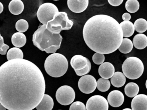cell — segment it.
<instances>
[{
    "mask_svg": "<svg viewBox=\"0 0 147 110\" xmlns=\"http://www.w3.org/2000/svg\"><path fill=\"white\" fill-rule=\"evenodd\" d=\"M111 83L109 79L100 78L97 81V88L102 92H105L109 90Z\"/></svg>",
    "mask_w": 147,
    "mask_h": 110,
    "instance_id": "484cf974",
    "label": "cell"
},
{
    "mask_svg": "<svg viewBox=\"0 0 147 110\" xmlns=\"http://www.w3.org/2000/svg\"><path fill=\"white\" fill-rule=\"evenodd\" d=\"M140 3L137 0H128L126 2L125 7L128 12L135 13L140 8Z\"/></svg>",
    "mask_w": 147,
    "mask_h": 110,
    "instance_id": "4316f807",
    "label": "cell"
},
{
    "mask_svg": "<svg viewBox=\"0 0 147 110\" xmlns=\"http://www.w3.org/2000/svg\"><path fill=\"white\" fill-rule=\"evenodd\" d=\"M133 45L136 49L142 50L147 47V37L143 34H136L133 39Z\"/></svg>",
    "mask_w": 147,
    "mask_h": 110,
    "instance_id": "ac0fdd59",
    "label": "cell"
},
{
    "mask_svg": "<svg viewBox=\"0 0 147 110\" xmlns=\"http://www.w3.org/2000/svg\"><path fill=\"white\" fill-rule=\"evenodd\" d=\"M86 107V110H108L109 103L102 96L95 95L87 100Z\"/></svg>",
    "mask_w": 147,
    "mask_h": 110,
    "instance_id": "30bf717a",
    "label": "cell"
},
{
    "mask_svg": "<svg viewBox=\"0 0 147 110\" xmlns=\"http://www.w3.org/2000/svg\"><path fill=\"white\" fill-rule=\"evenodd\" d=\"M4 44V40L2 36H1L0 34V47L2 46Z\"/></svg>",
    "mask_w": 147,
    "mask_h": 110,
    "instance_id": "d590c367",
    "label": "cell"
},
{
    "mask_svg": "<svg viewBox=\"0 0 147 110\" xmlns=\"http://www.w3.org/2000/svg\"><path fill=\"white\" fill-rule=\"evenodd\" d=\"M63 37L60 34H54L47 28V25H43L34 32L33 35L34 45L44 51L51 46H60Z\"/></svg>",
    "mask_w": 147,
    "mask_h": 110,
    "instance_id": "3957f363",
    "label": "cell"
},
{
    "mask_svg": "<svg viewBox=\"0 0 147 110\" xmlns=\"http://www.w3.org/2000/svg\"><path fill=\"white\" fill-rule=\"evenodd\" d=\"M69 110H86V107L82 102L77 101L71 104Z\"/></svg>",
    "mask_w": 147,
    "mask_h": 110,
    "instance_id": "4dcf8cb0",
    "label": "cell"
},
{
    "mask_svg": "<svg viewBox=\"0 0 147 110\" xmlns=\"http://www.w3.org/2000/svg\"><path fill=\"white\" fill-rule=\"evenodd\" d=\"M123 2V0H108V2L109 3L111 6H117L121 5Z\"/></svg>",
    "mask_w": 147,
    "mask_h": 110,
    "instance_id": "d6a6232c",
    "label": "cell"
},
{
    "mask_svg": "<svg viewBox=\"0 0 147 110\" xmlns=\"http://www.w3.org/2000/svg\"><path fill=\"white\" fill-rule=\"evenodd\" d=\"M91 69V64L90 61L89 60L87 65L85 68L81 70H75V72L78 76H83L90 72Z\"/></svg>",
    "mask_w": 147,
    "mask_h": 110,
    "instance_id": "f546056e",
    "label": "cell"
},
{
    "mask_svg": "<svg viewBox=\"0 0 147 110\" xmlns=\"http://www.w3.org/2000/svg\"><path fill=\"white\" fill-rule=\"evenodd\" d=\"M54 106L52 98L47 94H45L43 99L36 109L37 110H52Z\"/></svg>",
    "mask_w": 147,
    "mask_h": 110,
    "instance_id": "e0dca14e",
    "label": "cell"
},
{
    "mask_svg": "<svg viewBox=\"0 0 147 110\" xmlns=\"http://www.w3.org/2000/svg\"><path fill=\"white\" fill-rule=\"evenodd\" d=\"M7 58L8 61L15 59H23V53L20 48L13 47L7 52Z\"/></svg>",
    "mask_w": 147,
    "mask_h": 110,
    "instance_id": "603a6c76",
    "label": "cell"
},
{
    "mask_svg": "<svg viewBox=\"0 0 147 110\" xmlns=\"http://www.w3.org/2000/svg\"><path fill=\"white\" fill-rule=\"evenodd\" d=\"M92 61L96 65H101L104 63L105 60V57L104 54L99 53H95L92 56Z\"/></svg>",
    "mask_w": 147,
    "mask_h": 110,
    "instance_id": "f1b7e54d",
    "label": "cell"
},
{
    "mask_svg": "<svg viewBox=\"0 0 147 110\" xmlns=\"http://www.w3.org/2000/svg\"><path fill=\"white\" fill-rule=\"evenodd\" d=\"M133 43L132 41L127 38H124L123 39L122 42L120 47L119 51L123 54L129 53L133 50Z\"/></svg>",
    "mask_w": 147,
    "mask_h": 110,
    "instance_id": "cb8c5ba5",
    "label": "cell"
},
{
    "mask_svg": "<svg viewBox=\"0 0 147 110\" xmlns=\"http://www.w3.org/2000/svg\"><path fill=\"white\" fill-rule=\"evenodd\" d=\"M67 4L70 10L75 13L84 11L89 5L88 0H68Z\"/></svg>",
    "mask_w": 147,
    "mask_h": 110,
    "instance_id": "7c38bea8",
    "label": "cell"
},
{
    "mask_svg": "<svg viewBox=\"0 0 147 110\" xmlns=\"http://www.w3.org/2000/svg\"><path fill=\"white\" fill-rule=\"evenodd\" d=\"M139 86L134 82H130L127 84L124 88V92L127 97L134 98L138 95L139 92Z\"/></svg>",
    "mask_w": 147,
    "mask_h": 110,
    "instance_id": "7402d4cb",
    "label": "cell"
},
{
    "mask_svg": "<svg viewBox=\"0 0 147 110\" xmlns=\"http://www.w3.org/2000/svg\"><path fill=\"white\" fill-rule=\"evenodd\" d=\"M3 6L2 3L0 2V14L3 12Z\"/></svg>",
    "mask_w": 147,
    "mask_h": 110,
    "instance_id": "8d00e7d4",
    "label": "cell"
},
{
    "mask_svg": "<svg viewBox=\"0 0 147 110\" xmlns=\"http://www.w3.org/2000/svg\"><path fill=\"white\" fill-rule=\"evenodd\" d=\"M59 12L58 9L56 5L51 3H46L41 4L39 7L37 17L42 24L47 25Z\"/></svg>",
    "mask_w": 147,
    "mask_h": 110,
    "instance_id": "52a82bcc",
    "label": "cell"
},
{
    "mask_svg": "<svg viewBox=\"0 0 147 110\" xmlns=\"http://www.w3.org/2000/svg\"><path fill=\"white\" fill-rule=\"evenodd\" d=\"M115 73V67L110 62H104L98 67V73L102 78L109 79L113 76Z\"/></svg>",
    "mask_w": 147,
    "mask_h": 110,
    "instance_id": "5bb4252c",
    "label": "cell"
},
{
    "mask_svg": "<svg viewBox=\"0 0 147 110\" xmlns=\"http://www.w3.org/2000/svg\"><path fill=\"white\" fill-rule=\"evenodd\" d=\"M56 97L60 104L65 106L69 105L75 99V91L70 86H63L57 91Z\"/></svg>",
    "mask_w": 147,
    "mask_h": 110,
    "instance_id": "ba28073f",
    "label": "cell"
},
{
    "mask_svg": "<svg viewBox=\"0 0 147 110\" xmlns=\"http://www.w3.org/2000/svg\"><path fill=\"white\" fill-rule=\"evenodd\" d=\"M83 34L86 44L91 50L104 55L116 51L123 39L120 24L106 15H97L90 18L84 26Z\"/></svg>",
    "mask_w": 147,
    "mask_h": 110,
    "instance_id": "7a4b0ae2",
    "label": "cell"
},
{
    "mask_svg": "<svg viewBox=\"0 0 147 110\" xmlns=\"http://www.w3.org/2000/svg\"><path fill=\"white\" fill-rule=\"evenodd\" d=\"M88 60L87 58L83 55H75L71 58L70 64L74 71L81 70L86 67Z\"/></svg>",
    "mask_w": 147,
    "mask_h": 110,
    "instance_id": "9a60e30c",
    "label": "cell"
},
{
    "mask_svg": "<svg viewBox=\"0 0 147 110\" xmlns=\"http://www.w3.org/2000/svg\"><path fill=\"white\" fill-rule=\"evenodd\" d=\"M124 101L123 93L117 90L112 91L108 95V102L110 105L114 108H117L122 105Z\"/></svg>",
    "mask_w": 147,
    "mask_h": 110,
    "instance_id": "8fae6325",
    "label": "cell"
},
{
    "mask_svg": "<svg viewBox=\"0 0 147 110\" xmlns=\"http://www.w3.org/2000/svg\"><path fill=\"white\" fill-rule=\"evenodd\" d=\"M60 48V46H51L45 51L47 53H55Z\"/></svg>",
    "mask_w": 147,
    "mask_h": 110,
    "instance_id": "1f68e13d",
    "label": "cell"
},
{
    "mask_svg": "<svg viewBox=\"0 0 147 110\" xmlns=\"http://www.w3.org/2000/svg\"><path fill=\"white\" fill-rule=\"evenodd\" d=\"M78 86L81 92L85 94H90L96 90L97 81L94 77L87 74L79 79Z\"/></svg>",
    "mask_w": 147,
    "mask_h": 110,
    "instance_id": "9c48e42d",
    "label": "cell"
},
{
    "mask_svg": "<svg viewBox=\"0 0 147 110\" xmlns=\"http://www.w3.org/2000/svg\"><path fill=\"white\" fill-rule=\"evenodd\" d=\"M8 7L11 13L18 15L21 13L24 10V3L21 0H12L9 3Z\"/></svg>",
    "mask_w": 147,
    "mask_h": 110,
    "instance_id": "2e32d148",
    "label": "cell"
},
{
    "mask_svg": "<svg viewBox=\"0 0 147 110\" xmlns=\"http://www.w3.org/2000/svg\"><path fill=\"white\" fill-rule=\"evenodd\" d=\"M132 110H147V96L139 94L134 97L131 102Z\"/></svg>",
    "mask_w": 147,
    "mask_h": 110,
    "instance_id": "4fadbf2b",
    "label": "cell"
},
{
    "mask_svg": "<svg viewBox=\"0 0 147 110\" xmlns=\"http://www.w3.org/2000/svg\"><path fill=\"white\" fill-rule=\"evenodd\" d=\"M9 48V47L6 44H4L1 47H0V54L6 55L7 51Z\"/></svg>",
    "mask_w": 147,
    "mask_h": 110,
    "instance_id": "836d02e7",
    "label": "cell"
},
{
    "mask_svg": "<svg viewBox=\"0 0 147 110\" xmlns=\"http://www.w3.org/2000/svg\"><path fill=\"white\" fill-rule=\"evenodd\" d=\"M126 77L121 72H116L111 78V82L112 85L117 88L123 86L126 83Z\"/></svg>",
    "mask_w": 147,
    "mask_h": 110,
    "instance_id": "d6986e66",
    "label": "cell"
},
{
    "mask_svg": "<svg viewBox=\"0 0 147 110\" xmlns=\"http://www.w3.org/2000/svg\"><path fill=\"white\" fill-rule=\"evenodd\" d=\"M0 110H6V108L0 104Z\"/></svg>",
    "mask_w": 147,
    "mask_h": 110,
    "instance_id": "74e56055",
    "label": "cell"
},
{
    "mask_svg": "<svg viewBox=\"0 0 147 110\" xmlns=\"http://www.w3.org/2000/svg\"><path fill=\"white\" fill-rule=\"evenodd\" d=\"M144 65L142 61L136 57L127 58L122 65V71L125 77L129 79L139 78L143 74Z\"/></svg>",
    "mask_w": 147,
    "mask_h": 110,
    "instance_id": "5b68a950",
    "label": "cell"
},
{
    "mask_svg": "<svg viewBox=\"0 0 147 110\" xmlns=\"http://www.w3.org/2000/svg\"><path fill=\"white\" fill-rule=\"evenodd\" d=\"M74 22L69 20L67 13L64 12H59L52 20L47 24V28L54 34H60L63 30H69L73 26Z\"/></svg>",
    "mask_w": 147,
    "mask_h": 110,
    "instance_id": "8992f818",
    "label": "cell"
},
{
    "mask_svg": "<svg viewBox=\"0 0 147 110\" xmlns=\"http://www.w3.org/2000/svg\"><path fill=\"white\" fill-rule=\"evenodd\" d=\"M122 29L123 37L129 38L134 33L135 27L134 24L130 21H123L120 24Z\"/></svg>",
    "mask_w": 147,
    "mask_h": 110,
    "instance_id": "44dd1931",
    "label": "cell"
},
{
    "mask_svg": "<svg viewBox=\"0 0 147 110\" xmlns=\"http://www.w3.org/2000/svg\"><path fill=\"white\" fill-rule=\"evenodd\" d=\"M11 42L14 46L17 48L23 47L26 43V35L21 32H16L12 35Z\"/></svg>",
    "mask_w": 147,
    "mask_h": 110,
    "instance_id": "ffe728a7",
    "label": "cell"
},
{
    "mask_svg": "<svg viewBox=\"0 0 147 110\" xmlns=\"http://www.w3.org/2000/svg\"><path fill=\"white\" fill-rule=\"evenodd\" d=\"M28 23L26 20L23 19L19 20L16 24V28L19 32H25L28 28Z\"/></svg>",
    "mask_w": 147,
    "mask_h": 110,
    "instance_id": "83f0119b",
    "label": "cell"
},
{
    "mask_svg": "<svg viewBox=\"0 0 147 110\" xmlns=\"http://www.w3.org/2000/svg\"><path fill=\"white\" fill-rule=\"evenodd\" d=\"M69 63L66 57L63 54L53 53L46 59L45 68L48 75L53 78L63 76L68 69Z\"/></svg>",
    "mask_w": 147,
    "mask_h": 110,
    "instance_id": "277c9868",
    "label": "cell"
},
{
    "mask_svg": "<svg viewBox=\"0 0 147 110\" xmlns=\"http://www.w3.org/2000/svg\"></svg>",
    "mask_w": 147,
    "mask_h": 110,
    "instance_id": "60d3db41",
    "label": "cell"
},
{
    "mask_svg": "<svg viewBox=\"0 0 147 110\" xmlns=\"http://www.w3.org/2000/svg\"><path fill=\"white\" fill-rule=\"evenodd\" d=\"M135 29L139 33L145 32L147 30V21L145 19H139L134 22Z\"/></svg>",
    "mask_w": 147,
    "mask_h": 110,
    "instance_id": "d4e9b609",
    "label": "cell"
},
{
    "mask_svg": "<svg viewBox=\"0 0 147 110\" xmlns=\"http://www.w3.org/2000/svg\"><path fill=\"white\" fill-rule=\"evenodd\" d=\"M122 110H132L131 109H123Z\"/></svg>",
    "mask_w": 147,
    "mask_h": 110,
    "instance_id": "f35d334b",
    "label": "cell"
},
{
    "mask_svg": "<svg viewBox=\"0 0 147 110\" xmlns=\"http://www.w3.org/2000/svg\"><path fill=\"white\" fill-rule=\"evenodd\" d=\"M40 69L25 59L8 61L0 67V104L8 110H32L45 91Z\"/></svg>",
    "mask_w": 147,
    "mask_h": 110,
    "instance_id": "6da1fadb",
    "label": "cell"
},
{
    "mask_svg": "<svg viewBox=\"0 0 147 110\" xmlns=\"http://www.w3.org/2000/svg\"><path fill=\"white\" fill-rule=\"evenodd\" d=\"M146 88L147 89V80H146Z\"/></svg>",
    "mask_w": 147,
    "mask_h": 110,
    "instance_id": "ab89813d",
    "label": "cell"
},
{
    "mask_svg": "<svg viewBox=\"0 0 147 110\" xmlns=\"http://www.w3.org/2000/svg\"><path fill=\"white\" fill-rule=\"evenodd\" d=\"M131 18V15L129 13H124L122 15V19L124 21H129Z\"/></svg>",
    "mask_w": 147,
    "mask_h": 110,
    "instance_id": "e575fe53",
    "label": "cell"
}]
</instances>
